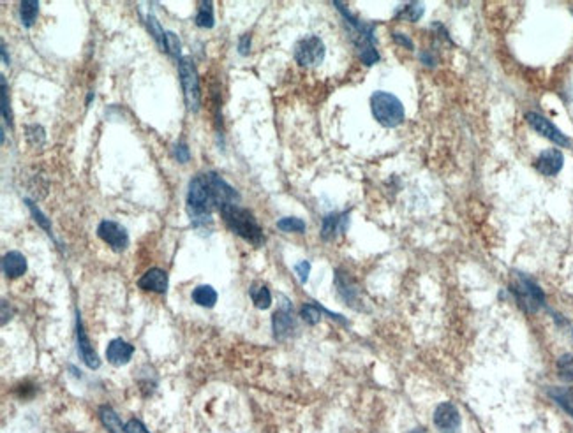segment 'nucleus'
Here are the masks:
<instances>
[{
  "label": "nucleus",
  "mask_w": 573,
  "mask_h": 433,
  "mask_svg": "<svg viewBox=\"0 0 573 433\" xmlns=\"http://www.w3.org/2000/svg\"><path fill=\"white\" fill-rule=\"evenodd\" d=\"M239 199V192L213 171L198 175L189 182L188 210L194 226L210 224L213 210L225 205H236Z\"/></svg>",
  "instance_id": "f257e3e1"
},
{
  "label": "nucleus",
  "mask_w": 573,
  "mask_h": 433,
  "mask_svg": "<svg viewBox=\"0 0 573 433\" xmlns=\"http://www.w3.org/2000/svg\"><path fill=\"white\" fill-rule=\"evenodd\" d=\"M219 212L225 224L229 228V231L235 233L236 236H240L242 240H246V242L253 243L256 247L264 243V233L261 229V226L257 224L253 212H249V210L242 208L239 205L220 206Z\"/></svg>",
  "instance_id": "f03ea898"
},
{
  "label": "nucleus",
  "mask_w": 573,
  "mask_h": 433,
  "mask_svg": "<svg viewBox=\"0 0 573 433\" xmlns=\"http://www.w3.org/2000/svg\"><path fill=\"white\" fill-rule=\"evenodd\" d=\"M371 110L378 124L383 127H397L404 122V106L390 92H374L371 96Z\"/></svg>",
  "instance_id": "7ed1b4c3"
},
{
  "label": "nucleus",
  "mask_w": 573,
  "mask_h": 433,
  "mask_svg": "<svg viewBox=\"0 0 573 433\" xmlns=\"http://www.w3.org/2000/svg\"><path fill=\"white\" fill-rule=\"evenodd\" d=\"M511 293L524 312L535 314L545 307V294L542 287L522 273H517L511 282Z\"/></svg>",
  "instance_id": "20e7f679"
},
{
  "label": "nucleus",
  "mask_w": 573,
  "mask_h": 433,
  "mask_svg": "<svg viewBox=\"0 0 573 433\" xmlns=\"http://www.w3.org/2000/svg\"><path fill=\"white\" fill-rule=\"evenodd\" d=\"M178 74L184 89L185 106L191 113H196L199 110V78L191 57H182L178 60Z\"/></svg>",
  "instance_id": "39448f33"
},
{
  "label": "nucleus",
  "mask_w": 573,
  "mask_h": 433,
  "mask_svg": "<svg viewBox=\"0 0 573 433\" xmlns=\"http://www.w3.org/2000/svg\"><path fill=\"white\" fill-rule=\"evenodd\" d=\"M325 43L318 36H309L295 45V60L300 67H318L325 59Z\"/></svg>",
  "instance_id": "423d86ee"
},
{
  "label": "nucleus",
  "mask_w": 573,
  "mask_h": 433,
  "mask_svg": "<svg viewBox=\"0 0 573 433\" xmlns=\"http://www.w3.org/2000/svg\"><path fill=\"white\" fill-rule=\"evenodd\" d=\"M525 120H528V124L531 125L540 136L547 138L552 143L559 145V147H570V145H572L570 138L566 136V134H563L549 118L542 117V115L538 113H528L525 115Z\"/></svg>",
  "instance_id": "0eeeda50"
},
{
  "label": "nucleus",
  "mask_w": 573,
  "mask_h": 433,
  "mask_svg": "<svg viewBox=\"0 0 573 433\" xmlns=\"http://www.w3.org/2000/svg\"><path fill=\"white\" fill-rule=\"evenodd\" d=\"M460 425H462L460 412L452 402L437 405L436 411H434V426L441 433H457L460 430Z\"/></svg>",
  "instance_id": "6e6552de"
},
{
  "label": "nucleus",
  "mask_w": 573,
  "mask_h": 433,
  "mask_svg": "<svg viewBox=\"0 0 573 433\" xmlns=\"http://www.w3.org/2000/svg\"><path fill=\"white\" fill-rule=\"evenodd\" d=\"M97 236L117 252H122L129 245V235L124 226L115 221H103L97 228Z\"/></svg>",
  "instance_id": "1a4fd4ad"
},
{
  "label": "nucleus",
  "mask_w": 573,
  "mask_h": 433,
  "mask_svg": "<svg viewBox=\"0 0 573 433\" xmlns=\"http://www.w3.org/2000/svg\"><path fill=\"white\" fill-rule=\"evenodd\" d=\"M272 330L277 340H284V338L291 337L297 330V323H295L293 310H291L290 301L284 300V305L274 314L272 317Z\"/></svg>",
  "instance_id": "9d476101"
},
{
  "label": "nucleus",
  "mask_w": 573,
  "mask_h": 433,
  "mask_svg": "<svg viewBox=\"0 0 573 433\" xmlns=\"http://www.w3.org/2000/svg\"><path fill=\"white\" fill-rule=\"evenodd\" d=\"M76 340H78V354L83 360V363L87 365L88 368H99L101 361L97 358L96 351H94L92 344L88 340L87 331H85L83 321H81L80 312H76Z\"/></svg>",
  "instance_id": "9b49d317"
},
{
  "label": "nucleus",
  "mask_w": 573,
  "mask_h": 433,
  "mask_svg": "<svg viewBox=\"0 0 573 433\" xmlns=\"http://www.w3.org/2000/svg\"><path fill=\"white\" fill-rule=\"evenodd\" d=\"M563 164H565V157H563V154L558 148L544 150L538 155L537 161H535V168H537V171H540L544 177H556V175L563 169Z\"/></svg>",
  "instance_id": "f8f14e48"
},
{
  "label": "nucleus",
  "mask_w": 573,
  "mask_h": 433,
  "mask_svg": "<svg viewBox=\"0 0 573 433\" xmlns=\"http://www.w3.org/2000/svg\"><path fill=\"white\" fill-rule=\"evenodd\" d=\"M349 224V213H330L321 222V238L325 242L335 240L339 235H344Z\"/></svg>",
  "instance_id": "ddd939ff"
},
{
  "label": "nucleus",
  "mask_w": 573,
  "mask_h": 433,
  "mask_svg": "<svg viewBox=\"0 0 573 433\" xmlns=\"http://www.w3.org/2000/svg\"><path fill=\"white\" fill-rule=\"evenodd\" d=\"M132 354H134V347L125 340H122V338H115V340H111L108 344L106 360L113 367H124V365H127L131 361Z\"/></svg>",
  "instance_id": "4468645a"
},
{
  "label": "nucleus",
  "mask_w": 573,
  "mask_h": 433,
  "mask_svg": "<svg viewBox=\"0 0 573 433\" xmlns=\"http://www.w3.org/2000/svg\"><path fill=\"white\" fill-rule=\"evenodd\" d=\"M138 286L143 291H148V293L164 294L166 289H168V275L162 270L152 268L147 273H143V277L138 280Z\"/></svg>",
  "instance_id": "2eb2a0df"
},
{
  "label": "nucleus",
  "mask_w": 573,
  "mask_h": 433,
  "mask_svg": "<svg viewBox=\"0 0 573 433\" xmlns=\"http://www.w3.org/2000/svg\"><path fill=\"white\" fill-rule=\"evenodd\" d=\"M335 286H337L339 294L342 296V300L351 307H357L360 303V294H358L357 286L353 284L351 277L346 275L342 270L335 272Z\"/></svg>",
  "instance_id": "dca6fc26"
},
{
  "label": "nucleus",
  "mask_w": 573,
  "mask_h": 433,
  "mask_svg": "<svg viewBox=\"0 0 573 433\" xmlns=\"http://www.w3.org/2000/svg\"><path fill=\"white\" fill-rule=\"evenodd\" d=\"M2 270L8 279H20L27 272V259L22 252L11 250L2 259Z\"/></svg>",
  "instance_id": "f3484780"
},
{
  "label": "nucleus",
  "mask_w": 573,
  "mask_h": 433,
  "mask_svg": "<svg viewBox=\"0 0 573 433\" xmlns=\"http://www.w3.org/2000/svg\"><path fill=\"white\" fill-rule=\"evenodd\" d=\"M192 301L203 309H212L217 303V291L212 286H198L192 291Z\"/></svg>",
  "instance_id": "a211bd4d"
},
{
  "label": "nucleus",
  "mask_w": 573,
  "mask_h": 433,
  "mask_svg": "<svg viewBox=\"0 0 573 433\" xmlns=\"http://www.w3.org/2000/svg\"><path fill=\"white\" fill-rule=\"evenodd\" d=\"M99 418L110 433H124V425H122L120 418H118L117 412H115L111 407L103 405L99 411Z\"/></svg>",
  "instance_id": "6ab92c4d"
},
{
  "label": "nucleus",
  "mask_w": 573,
  "mask_h": 433,
  "mask_svg": "<svg viewBox=\"0 0 573 433\" xmlns=\"http://www.w3.org/2000/svg\"><path fill=\"white\" fill-rule=\"evenodd\" d=\"M37 13H39V2L36 0H23L20 4V18L25 29H30L36 23Z\"/></svg>",
  "instance_id": "aec40b11"
},
{
  "label": "nucleus",
  "mask_w": 573,
  "mask_h": 433,
  "mask_svg": "<svg viewBox=\"0 0 573 433\" xmlns=\"http://www.w3.org/2000/svg\"><path fill=\"white\" fill-rule=\"evenodd\" d=\"M250 298H253V303L256 305V309L260 310H267L272 305V293L267 286H254L250 289Z\"/></svg>",
  "instance_id": "412c9836"
},
{
  "label": "nucleus",
  "mask_w": 573,
  "mask_h": 433,
  "mask_svg": "<svg viewBox=\"0 0 573 433\" xmlns=\"http://www.w3.org/2000/svg\"><path fill=\"white\" fill-rule=\"evenodd\" d=\"M549 393H551V397L573 418V388L570 389L552 388Z\"/></svg>",
  "instance_id": "4be33fe9"
},
{
  "label": "nucleus",
  "mask_w": 573,
  "mask_h": 433,
  "mask_svg": "<svg viewBox=\"0 0 573 433\" xmlns=\"http://www.w3.org/2000/svg\"><path fill=\"white\" fill-rule=\"evenodd\" d=\"M215 20H213V11H212V2H199V11L196 15V25L199 29H212Z\"/></svg>",
  "instance_id": "5701e85b"
},
{
  "label": "nucleus",
  "mask_w": 573,
  "mask_h": 433,
  "mask_svg": "<svg viewBox=\"0 0 573 433\" xmlns=\"http://www.w3.org/2000/svg\"><path fill=\"white\" fill-rule=\"evenodd\" d=\"M147 27H148V30H150L152 37L155 39V43L159 45V48H161L162 52H166V32L162 30L161 23L157 22V18H155L154 15H148Z\"/></svg>",
  "instance_id": "b1692460"
},
{
  "label": "nucleus",
  "mask_w": 573,
  "mask_h": 433,
  "mask_svg": "<svg viewBox=\"0 0 573 433\" xmlns=\"http://www.w3.org/2000/svg\"><path fill=\"white\" fill-rule=\"evenodd\" d=\"M558 375L565 382H573V354H563L558 360Z\"/></svg>",
  "instance_id": "393cba45"
},
{
  "label": "nucleus",
  "mask_w": 573,
  "mask_h": 433,
  "mask_svg": "<svg viewBox=\"0 0 573 433\" xmlns=\"http://www.w3.org/2000/svg\"><path fill=\"white\" fill-rule=\"evenodd\" d=\"M423 16V6L418 4V2H411V4H406L404 9H399L395 13V18H406L409 22H418Z\"/></svg>",
  "instance_id": "a878e982"
},
{
  "label": "nucleus",
  "mask_w": 573,
  "mask_h": 433,
  "mask_svg": "<svg viewBox=\"0 0 573 433\" xmlns=\"http://www.w3.org/2000/svg\"><path fill=\"white\" fill-rule=\"evenodd\" d=\"M277 228L284 233H305V222L297 216H284L281 221H277Z\"/></svg>",
  "instance_id": "bb28decb"
},
{
  "label": "nucleus",
  "mask_w": 573,
  "mask_h": 433,
  "mask_svg": "<svg viewBox=\"0 0 573 433\" xmlns=\"http://www.w3.org/2000/svg\"><path fill=\"white\" fill-rule=\"evenodd\" d=\"M25 205H27V206H29L30 213H32V216H34V219H36V222H37V224H39V226H41V228H43V229H44V231L48 233V235H50V236H52V238H53L52 224H50V221H48V216L44 215V213H43V212H41V210H39V208H37V206H36V205H34V203H32V201H30V199H25Z\"/></svg>",
  "instance_id": "cd10ccee"
},
{
  "label": "nucleus",
  "mask_w": 573,
  "mask_h": 433,
  "mask_svg": "<svg viewBox=\"0 0 573 433\" xmlns=\"http://www.w3.org/2000/svg\"><path fill=\"white\" fill-rule=\"evenodd\" d=\"M302 319L307 324H318L321 321V307L320 305H311V303H305L300 310Z\"/></svg>",
  "instance_id": "c85d7f7f"
},
{
  "label": "nucleus",
  "mask_w": 573,
  "mask_h": 433,
  "mask_svg": "<svg viewBox=\"0 0 573 433\" xmlns=\"http://www.w3.org/2000/svg\"><path fill=\"white\" fill-rule=\"evenodd\" d=\"M166 53H169L171 57H175L176 60L182 59L181 37L176 36L175 32H166Z\"/></svg>",
  "instance_id": "c756f323"
},
{
  "label": "nucleus",
  "mask_w": 573,
  "mask_h": 433,
  "mask_svg": "<svg viewBox=\"0 0 573 433\" xmlns=\"http://www.w3.org/2000/svg\"><path fill=\"white\" fill-rule=\"evenodd\" d=\"M2 81V117H4L6 124L9 127H13V115H11V104H9V92H8V83H6V78H0Z\"/></svg>",
  "instance_id": "7c9ffc66"
},
{
  "label": "nucleus",
  "mask_w": 573,
  "mask_h": 433,
  "mask_svg": "<svg viewBox=\"0 0 573 433\" xmlns=\"http://www.w3.org/2000/svg\"><path fill=\"white\" fill-rule=\"evenodd\" d=\"M27 138L34 147H39V145L44 143L46 134H44V129L41 125H30V127H27Z\"/></svg>",
  "instance_id": "2f4dec72"
},
{
  "label": "nucleus",
  "mask_w": 573,
  "mask_h": 433,
  "mask_svg": "<svg viewBox=\"0 0 573 433\" xmlns=\"http://www.w3.org/2000/svg\"><path fill=\"white\" fill-rule=\"evenodd\" d=\"M124 433H148V430L145 428V425L140 419L132 418L124 425Z\"/></svg>",
  "instance_id": "473e14b6"
},
{
  "label": "nucleus",
  "mask_w": 573,
  "mask_h": 433,
  "mask_svg": "<svg viewBox=\"0 0 573 433\" xmlns=\"http://www.w3.org/2000/svg\"><path fill=\"white\" fill-rule=\"evenodd\" d=\"M175 157L176 161L182 162V164H185V162H189V159H191V152H189V147L185 143H178L175 147Z\"/></svg>",
  "instance_id": "72a5a7b5"
},
{
  "label": "nucleus",
  "mask_w": 573,
  "mask_h": 433,
  "mask_svg": "<svg viewBox=\"0 0 573 433\" xmlns=\"http://www.w3.org/2000/svg\"><path fill=\"white\" fill-rule=\"evenodd\" d=\"M295 272H297L300 282L305 284V282H307V279H309V273H311V263H309V261L298 263V265L295 266Z\"/></svg>",
  "instance_id": "f704fd0d"
},
{
  "label": "nucleus",
  "mask_w": 573,
  "mask_h": 433,
  "mask_svg": "<svg viewBox=\"0 0 573 433\" xmlns=\"http://www.w3.org/2000/svg\"><path fill=\"white\" fill-rule=\"evenodd\" d=\"M239 52H240V55H249V52H250V36L249 34H243L242 37H240V41H239Z\"/></svg>",
  "instance_id": "c9c22d12"
},
{
  "label": "nucleus",
  "mask_w": 573,
  "mask_h": 433,
  "mask_svg": "<svg viewBox=\"0 0 573 433\" xmlns=\"http://www.w3.org/2000/svg\"><path fill=\"white\" fill-rule=\"evenodd\" d=\"M393 39H395V43H399V45H401V46H404V48L413 50V43H411V39H409L408 36H404V34H399V32H395V34H393Z\"/></svg>",
  "instance_id": "e433bc0d"
},
{
  "label": "nucleus",
  "mask_w": 573,
  "mask_h": 433,
  "mask_svg": "<svg viewBox=\"0 0 573 433\" xmlns=\"http://www.w3.org/2000/svg\"><path fill=\"white\" fill-rule=\"evenodd\" d=\"M0 46H2V60H4V64H6V66H9V64H11V60H9V57H8V50H6L4 41H2V43H0Z\"/></svg>",
  "instance_id": "4c0bfd02"
},
{
  "label": "nucleus",
  "mask_w": 573,
  "mask_h": 433,
  "mask_svg": "<svg viewBox=\"0 0 573 433\" xmlns=\"http://www.w3.org/2000/svg\"><path fill=\"white\" fill-rule=\"evenodd\" d=\"M92 99H94V94L90 92V94H88V97H87V104H90V101H92Z\"/></svg>",
  "instance_id": "58836bf2"
},
{
  "label": "nucleus",
  "mask_w": 573,
  "mask_h": 433,
  "mask_svg": "<svg viewBox=\"0 0 573 433\" xmlns=\"http://www.w3.org/2000/svg\"><path fill=\"white\" fill-rule=\"evenodd\" d=\"M411 433H425V430H423V428H416V430H413Z\"/></svg>",
  "instance_id": "ea45409f"
}]
</instances>
